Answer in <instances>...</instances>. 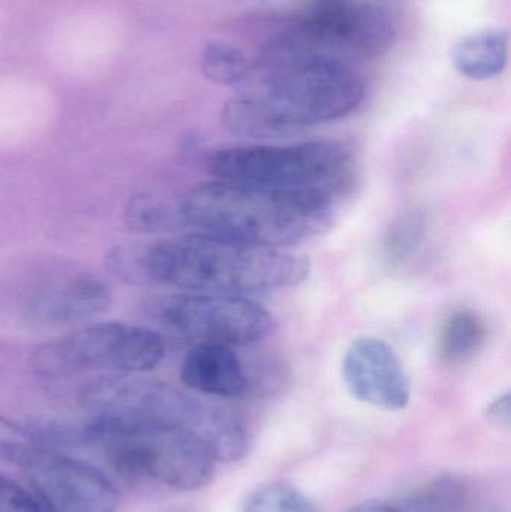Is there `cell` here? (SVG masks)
Returning <instances> with one entry per match:
<instances>
[{
	"instance_id": "obj_1",
	"label": "cell",
	"mask_w": 511,
	"mask_h": 512,
	"mask_svg": "<svg viewBox=\"0 0 511 512\" xmlns=\"http://www.w3.org/2000/svg\"><path fill=\"white\" fill-rule=\"evenodd\" d=\"M260 86L228 99L222 123L246 138H281L353 113L365 83L351 65L266 53Z\"/></svg>"
},
{
	"instance_id": "obj_2",
	"label": "cell",
	"mask_w": 511,
	"mask_h": 512,
	"mask_svg": "<svg viewBox=\"0 0 511 512\" xmlns=\"http://www.w3.org/2000/svg\"><path fill=\"white\" fill-rule=\"evenodd\" d=\"M146 258L149 285L194 294L278 291L305 282L311 273L306 256L201 233L146 243Z\"/></svg>"
},
{
	"instance_id": "obj_3",
	"label": "cell",
	"mask_w": 511,
	"mask_h": 512,
	"mask_svg": "<svg viewBox=\"0 0 511 512\" xmlns=\"http://www.w3.org/2000/svg\"><path fill=\"white\" fill-rule=\"evenodd\" d=\"M182 224L197 233L282 249L314 239L333 224V198L285 194L236 183H204L180 201Z\"/></svg>"
},
{
	"instance_id": "obj_4",
	"label": "cell",
	"mask_w": 511,
	"mask_h": 512,
	"mask_svg": "<svg viewBox=\"0 0 511 512\" xmlns=\"http://www.w3.org/2000/svg\"><path fill=\"white\" fill-rule=\"evenodd\" d=\"M204 164L221 182L335 200L350 180L353 156L336 141L287 146L246 144L210 150Z\"/></svg>"
},
{
	"instance_id": "obj_5",
	"label": "cell",
	"mask_w": 511,
	"mask_h": 512,
	"mask_svg": "<svg viewBox=\"0 0 511 512\" xmlns=\"http://www.w3.org/2000/svg\"><path fill=\"white\" fill-rule=\"evenodd\" d=\"M86 427V426H84ZM111 468L128 478L147 477L170 489L194 492L212 483L216 460L194 429L153 424L135 429L87 430Z\"/></svg>"
},
{
	"instance_id": "obj_6",
	"label": "cell",
	"mask_w": 511,
	"mask_h": 512,
	"mask_svg": "<svg viewBox=\"0 0 511 512\" xmlns=\"http://www.w3.org/2000/svg\"><path fill=\"white\" fill-rule=\"evenodd\" d=\"M393 41L395 26L381 6L369 0H314L267 51L351 65L383 56Z\"/></svg>"
},
{
	"instance_id": "obj_7",
	"label": "cell",
	"mask_w": 511,
	"mask_h": 512,
	"mask_svg": "<svg viewBox=\"0 0 511 512\" xmlns=\"http://www.w3.org/2000/svg\"><path fill=\"white\" fill-rule=\"evenodd\" d=\"M165 351L164 337L152 328L98 322L39 345L30 357V369L48 381L98 369L147 373L162 363Z\"/></svg>"
},
{
	"instance_id": "obj_8",
	"label": "cell",
	"mask_w": 511,
	"mask_h": 512,
	"mask_svg": "<svg viewBox=\"0 0 511 512\" xmlns=\"http://www.w3.org/2000/svg\"><path fill=\"white\" fill-rule=\"evenodd\" d=\"M152 315L171 336L191 340L195 345H252L266 339L275 328L269 310L236 295H170L156 301Z\"/></svg>"
},
{
	"instance_id": "obj_9",
	"label": "cell",
	"mask_w": 511,
	"mask_h": 512,
	"mask_svg": "<svg viewBox=\"0 0 511 512\" xmlns=\"http://www.w3.org/2000/svg\"><path fill=\"white\" fill-rule=\"evenodd\" d=\"M18 468L51 512H116L120 495L95 466L35 445Z\"/></svg>"
},
{
	"instance_id": "obj_10",
	"label": "cell",
	"mask_w": 511,
	"mask_h": 512,
	"mask_svg": "<svg viewBox=\"0 0 511 512\" xmlns=\"http://www.w3.org/2000/svg\"><path fill=\"white\" fill-rule=\"evenodd\" d=\"M342 378L354 399L383 411L407 408L411 384L404 364L384 340L360 337L342 360Z\"/></svg>"
},
{
	"instance_id": "obj_11",
	"label": "cell",
	"mask_w": 511,
	"mask_h": 512,
	"mask_svg": "<svg viewBox=\"0 0 511 512\" xmlns=\"http://www.w3.org/2000/svg\"><path fill=\"white\" fill-rule=\"evenodd\" d=\"M111 288L93 273H75L50 280L36 289L26 303L24 316L38 330L74 327L107 312Z\"/></svg>"
},
{
	"instance_id": "obj_12",
	"label": "cell",
	"mask_w": 511,
	"mask_h": 512,
	"mask_svg": "<svg viewBox=\"0 0 511 512\" xmlns=\"http://www.w3.org/2000/svg\"><path fill=\"white\" fill-rule=\"evenodd\" d=\"M180 379L204 396L233 399L249 393V372L233 346L197 343L183 358Z\"/></svg>"
},
{
	"instance_id": "obj_13",
	"label": "cell",
	"mask_w": 511,
	"mask_h": 512,
	"mask_svg": "<svg viewBox=\"0 0 511 512\" xmlns=\"http://www.w3.org/2000/svg\"><path fill=\"white\" fill-rule=\"evenodd\" d=\"M509 33L489 30L465 36L453 48V63L464 77L474 81L491 80L509 62Z\"/></svg>"
},
{
	"instance_id": "obj_14",
	"label": "cell",
	"mask_w": 511,
	"mask_h": 512,
	"mask_svg": "<svg viewBox=\"0 0 511 512\" xmlns=\"http://www.w3.org/2000/svg\"><path fill=\"white\" fill-rule=\"evenodd\" d=\"M197 433L216 463L239 462L249 453L248 430L225 409L209 406Z\"/></svg>"
},
{
	"instance_id": "obj_15",
	"label": "cell",
	"mask_w": 511,
	"mask_h": 512,
	"mask_svg": "<svg viewBox=\"0 0 511 512\" xmlns=\"http://www.w3.org/2000/svg\"><path fill=\"white\" fill-rule=\"evenodd\" d=\"M485 321L473 310L453 312L444 324L440 336V355L450 366L470 361L486 342Z\"/></svg>"
},
{
	"instance_id": "obj_16",
	"label": "cell",
	"mask_w": 511,
	"mask_h": 512,
	"mask_svg": "<svg viewBox=\"0 0 511 512\" xmlns=\"http://www.w3.org/2000/svg\"><path fill=\"white\" fill-rule=\"evenodd\" d=\"M204 77L219 86H236L251 72L248 57L240 48L227 42H210L200 60Z\"/></svg>"
},
{
	"instance_id": "obj_17",
	"label": "cell",
	"mask_w": 511,
	"mask_h": 512,
	"mask_svg": "<svg viewBox=\"0 0 511 512\" xmlns=\"http://www.w3.org/2000/svg\"><path fill=\"white\" fill-rule=\"evenodd\" d=\"M426 234V219L422 212L402 213L390 224L383 242V255L389 264L399 265L419 251Z\"/></svg>"
},
{
	"instance_id": "obj_18",
	"label": "cell",
	"mask_w": 511,
	"mask_h": 512,
	"mask_svg": "<svg viewBox=\"0 0 511 512\" xmlns=\"http://www.w3.org/2000/svg\"><path fill=\"white\" fill-rule=\"evenodd\" d=\"M242 512H317L308 496L288 483L264 484L249 495Z\"/></svg>"
},
{
	"instance_id": "obj_19",
	"label": "cell",
	"mask_w": 511,
	"mask_h": 512,
	"mask_svg": "<svg viewBox=\"0 0 511 512\" xmlns=\"http://www.w3.org/2000/svg\"><path fill=\"white\" fill-rule=\"evenodd\" d=\"M174 215L179 216V210L173 213L164 201L143 192L129 198L123 219L132 233L155 234L167 230L173 222Z\"/></svg>"
},
{
	"instance_id": "obj_20",
	"label": "cell",
	"mask_w": 511,
	"mask_h": 512,
	"mask_svg": "<svg viewBox=\"0 0 511 512\" xmlns=\"http://www.w3.org/2000/svg\"><path fill=\"white\" fill-rule=\"evenodd\" d=\"M464 487L453 480L438 481L410 504L411 512H450L462 504Z\"/></svg>"
},
{
	"instance_id": "obj_21",
	"label": "cell",
	"mask_w": 511,
	"mask_h": 512,
	"mask_svg": "<svg viewBox=\"0 0 511 512\" xmlns=\"http://www.w3.org/2000/svg\"><path fill=\"white\" fill-rule=\"evenodd\" d=\"M0 512H51L33 492L0 474Z\"/></svg>"
},
{
	"instance_id": "obj_22",
	"label": "cell",
	"mask_w": 511,
	"mask_h": 512,
	"mask_svg": "<svg viewBox=\"0 0 511 512\" xmlns=\"http://www.w3.org/2000/svg\"><path fill=\"white\" fill-rule=\"evenodd\" d=\"M35 445L26 429L0 417V462L18 466Z\"/></svg>"
},
{
	"instance_id": "obj_23",
	"label": "cell",
	"mask_w": 511,
	"mask_h": 512,
	"mask_svg": "<svg viewBox=\"0 0 511 512\" xmlns=\"http://www.w3.org/2000/svg\"><path fill=\"white\" fill-rule=\"evenodd\" d=\"M486 417L495 426L510 429L511 423V405L510 393H504L503 396L497 397L491 405L486 409Z\"/></svg>"
},
{
	"instance_id": "obj_24",
	"label": "cell",
	"mask_w": 511,
	"mask_h": 512,
	"mask_svg": "<svg viewBox=\"0 0 511 512\" xmlns=\"http://www.w3.org/2000/svg\"><path fill=\"white\" fill-rule=\"evenodd\" d=\"M347 512H404L401 508L395 507V505L387 504V502L381 501H368L362 502V504L356 505Z\"/></svg>"
}]
</instances>
